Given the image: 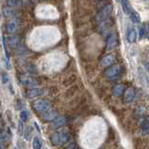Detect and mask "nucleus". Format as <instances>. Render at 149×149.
Segmentation results:
<instances>
[{"label": "nucleus", "instance_id": "1", "mask_svg": "<svg viewBox=\"0 0 149 149\" xmlns=\"http://www.w3.org/2000/svg\"><path fill=\"white\" fill-rule=\"evenodd\" d=\"M52 103L51 101L45 98L37 99L36 101L33 102V108L35 111L40 112V113H46L49 110H51Z\"/></svg>", "mask_w": 149, "mask_h": 149}, {"label": "nucleus", "instance_id": "2", "mask_svg": "<svg viewBox=\"0 0 149 149\" xmlns=\"http://www.w3.org/2000/svg\"><path fill=\"white\" fill-rule=\"evenodd\" d=\"M120 72H121V66L120 65H113L109 67L104 71V75L110 81H115L117 79Z\"/></svg>", "mask_w": 149, "mask_h": 149}, {"label": "nucleus", "instance_id": "3", "mask_svg": "<svg viewBox=\"0 0 149 149\" xmlns=\"http://www.w3.org/2000/svg\"><path fill=\"white\" fill-rule=\"evenodd\" d=\"M112 12H113V5L108 4L98 12L97 16H96V19H97L98 22L101 23V22H103V21L107 20V18H109L110 15L112 14Z\"/></svg>", "mask_w": 149, "mask_h": 149}, {"label": "nucleus", "instance_id": "4", "mask_svg": "<svg viewBox=\"0 0 149 149\" xmlns=\"http://www.w3.org/2000/svg\"><path fill=\"white\" fill-rule=\"evenodd\" d=\"M113 24L110 20H105L103 22H101V24L99 26V32L102 36L104 37H109L111 35V28H112Z\"/></svg>", "mask_w": 149, "mask_h": 149}, {"label": "nucleus", "instance_id": "5", "mask_svg": "<svg viewBox=\"0 0 149 149\" xmlns=\"http://www.w3.org/2000/svg\"><path fill=\"white\" fill-rule=\"evenodd\" d=\"M21 82H22L24 86H26L27 87H30V88H37L40 86V82L38 80L34 79V78L28 77V76H23L21 78Z\"/></svg>", "mask_w": 149, "mask_h": 149}, {"label": "nucleus", "instance_id": "6", "mask_svg": "<svg viewBox=\"0 0 149 149\" xmlns=\"http://www.w3.org/2000/svg\"><path fill=\"white\" fill-rule=\"evenodd\" d=\"M20 26V20L17 17H12L10 21L8 23V26H7V31L10 34H13Z\"/></svg>", "mask_w": 149, "mask_h": 149}, {"label": "nucleus", "instance_id": "7", "mask_svg": "<svg viewBox=\"0 0 149 149\" xmlns=\"http://www.w3.org/2000/svg\"><path fill=\"white\" fill-rule=\"evenodd\" d=\"M58 117V112L56 110H49L48 112L43 113L42 120L44 122H53Z\"/></svg>", "mask_w": 149, "mask_h": 149}, {"label": "nucleus", "instance_id": "8", "mask_svg": "<svg viewBox=\"0 0 149 149\" xmlns=\"http://www.w3.org/2000/svg\"><path fill=\"white\" fill-rule=\"evenodd\" d=\"M115 62V56L113 54H109L104 55L102 59L100 60V66L101 67H111Z\"/></svg>", "mask_w": 149, "mask_h": 149}, {"label": "nucleus", "instance_id": "9", "mask_svg": "<svg viewBox=\"0 0 149 149\" xmlns=\"http://www.w3.org/2000/svg\"><path fill=\"white\" fill-rule=\"evenodd\" d=\"M135 98V90H134L133 87H129L127 88L125 93H124V100L127 103H129L131 102Z\"/></svg>", "mask_w": 149, "mask_h": 149}, {"label": "nucleus", "instance_id": "10", "mask_svg": "<svg viewBox=\"0 0 149 149\" xmlns=\"http://www.w3.org/2000/svg\"><path fill=\"white\" fill-rule=\"evenodd\" d=\"M67 123H68V121H67V118L65 116H58L55 121H53L52 127L55 129H59V127L66 126Z\"/></svg>", "mask_w": 149, "mask_h": 149}, {"label": "nucleus", "instance_id": "11", "mask_svg": "<svg viewBox=\"0 0 149 149\" xmlns=\"http://www.w3.org/2000/svg\"><path fill=\"white\" fill-rule=\"evenodd\" d=\"M50 141H51V144L53 145H55V146L62 144L61 133H60V131H56L54 134H52V136L50 137Z\"/></svg>", "mask_w": 149, "mask_h": 149}, {"label": "nucleus", "instance_id": "12", "mask_svg": "<svg viewBox=\"0 0 149 149\" xmlns=\"http://www.w3.org/2000/svg\"><path fill=\"white\" fill-rule=\"evenodd\" d=\"M43 93H44V90L41 89V88H40V87L31 88V89L28 90V92H27V98H33L38 97V96H41Z\"/></svg>", "mask_w": 149, "mask_h": 149}, {"label": "nucleus", "instance_id": "13", "mask_svg": "<svg viewBox=\"0 0 149 149\" xmlns=\"http://www.w3.org/2000/svg\"><path fill=\"white\" fill-rule=\"evenodd\" d=\"M125 91H126V88L123 84H116V86H115V87L113 88V96H115V97H119V96L123 95L125 93Z\"/></svg>", "mask_w": 149, "mask_h": 149}, {"label": "nucleus", "instance_id": "14", "mask_svg": "<svg viewBox=\"0 0 149 149\" xmlns=\"http://www.w3.org/2000/svg\"><path fill=\"white\" fill-rule=\"evenodd\" d=\"M19 43H20L19 37L16 36V35H11L9 38V44L12 49H16L19 46Z\"/></svg>", "mask_w": 149, "mask_h": 149}, {"label": "nucleus", "instance_id": "15", "mask_svg": "<svg viewBox=\"0 0 149 149\" xmlns=\"http://www.w3.org/2000/svg\"><path fill=\"white\" fill-rule=\"evenodd\" d=\"M116 37L115 34H111L110 36L108 37V40H107V49L108 50H112L116 46Z\"/></svg>", "mask_w": 149, "mask_h": 149}, {"label": "nucleus", "instance_id": "16", "mask_svg": "<svg viewBox=\"0 0 149 149\" xmlns=\"http://www.w3.org/2000/svg\"><path fill=\"white\" fill-rule=\"evenodd\" d=\"M127 41H129V43H133V42L136 40V31L133 27L129 28V30H127Z\"/></svg>", "mask_w": 149, "mask_h": 149}, {"label": "nucleus", "instance_id": "17", "mask_svg": "<svg viewBox=\"0 0 149 149\" xmlns=\"http://www.w3.org/2000/svg\"><path fill=\"white\" fill-rule=\"evenodd\" d=\"M142 132H143V134L149 133V116H147V117L144 119L143 126H142Z\"/></svg>", "mask_w": 149, "mask_h": 149}, {"label": "nucleus", "instance_id": "18", "mask_svg": "<svg viewBox=\"0 0 149 149\" xmlns=\"http://www.w3.org/2000/svg\"><path fill=\"white\" fill-rule=\"evenodd\" d=\"M3 15L5 17H14V10L12 9L11 7H5L4 9H3Z\"/></svg>", "mask_w": 149, "mask_h": 149}, {"label": "nucleus", "instance_id": "19", "mask_svg": "<svg viewBox=\"0 0 149 149\" xmlns=\"http://www.w3.org/2000/svg\"><path fill=\"white\" fill-rule=\"evenodd\" d=\"M60 133H61V140H62V144H66L67 142L69 140V132L68 130L66 129H63L60 131Z\"/></svg>", "mask_w": 149, "mask_h": 149}, {"label": "nucleus", "instance_id": "20", "mask_svg": "<svg viewBox=\"0 0 149 149\" xmlns=\"http://www.w3.org/2000/svg\"><path fill=\"white\" fill-rule=\"evenodd\" d=\"M32 146L33 149H40L41 147V140L40 139V137H35L33 140V143H32Z\"/></svg>", "mask_w": 149, "mask_h": 149}, {"label": "nucleus", "instance_id": "21", "mask_svg": "<svg viewBox=\"0 0 149 149\" xmlns=\"http://www.w3.org/2000/svg\"><path fill=\"white\" fill-rule=\"evenodd\" d=\"M28 116H29V113L27 111H22L20 113V119L22 122H26L28 119Z\"/></svg>", "mask_w": 149, "mask_h": 149}, {"label": "nucleus", "instance_id": "22", "mask_svg": "<svg viewBox=\"0 0 149 149\" xmlns=\"http://www.w3.org/2000/svg\"><path fill=\"white\" fill-rule=\"evenodd\" d=\"M1 141H2V143H9L10 141L9 134L7 132H2L1 133Z\"/></svg>", "mask_w": 149, "mask_h": 149}, {"label": "nucleus", "instance_id": "23", "mask_svg": "<svg viewBox=\"0 0 149 149\" xmlns=\"http://www.w3.org/2000/svg\"><path fill=\"white\" fill-rule=\"evenodd\" d=\"M144 34H145L144 26H140V28H139V38H140V40H142V38H143L144 37Z\"/></svg>", "mask_w": 149, "mask_h": 149}, {"label": "nucleus", "instance_id": "24", "mask_svg": "<svg viewBox=\"0 0 149 149\" xmlns=\"http://www.w3.org/2000/svg\"><path fill=\"white\" fill-rule=\"evenodd\" d=\"M7 4L9 7H15L18 5V1L17 0H7Z\"/></svg>", "mask_w": 149, "mask_h": 149}, {"label": "nucleus", "instance_id": "25", "mask_svg": "<svg viewBox=\"0 0 149 149\" xmlns=\"http://www.w3.org/2000/svg\"><path fill=\"white\" fill-rule=\"evenodd\" d=\"M2 82L4 84L8 83V82H9V75L6 72H3L2 73Z\"/></svg>", "mask_w": 149, "mask_h": 149}, {"label": "nucleus", "instance_id": "26", "mask_svg": "<svg viewBox=\"0 0 149 149\" xmlns=\"http://www.w3.org/2000/svg\"><path fill=\"white\" fill-rule=\"evenodd\" d=\"M30 129H29V127H28V129L26 130V134H24V136H26V140H29V138H30V135H31V133H30Z\"/></svg>", "mask_w": 149, "mask_h": 149}, {"label": "nucleus", "instance_id": "27", "mask_svg": "<svg viewBox=\"0 0 149 149\" xmlns=\"http://www.w3.org/2000/svg\"><path fill=\"white\" fill-rule=\"evenodd\" d=\"M34 125H35V127H36V129H38V132H40V127H38V124L37 122H35V123H34Z\"/></svg>", "mask_w": 149, "mask_h": 149}, {"label": "nucleus", "instance_id": "28", "mask_svg": "<svg viewBox=\"0 0 149 149\" xmlns=\"http://www.w3.org/2000/svg\"><path fill=\"white\" fill-rule=\"evenodd\" d=\"M145 67H146V69L148 70V71H149V61L146 63V65H145Z\"/></svg>", "mask_w": 149, "mask_h": 149}, {"label": "nucleus", "instance_id": "29", "mask_svg": "<svg viewBox=\"0 0 149 149\" xmlns=\"http://www.w3.org/2000/svg\"><path fill=\"white\" fill-rule=\"evenodd\" d=\"M147 27H148V32H147V33H148V35H147V38H148V40H149V23L147 24Z\"/></svg>", "mask_w": 149, "mask_h": 149}, {"label": "nucleus", "instance_id": "30", "mask_svg": "<svg viewBox=\"0 0 149 149\" xmlns=\"http://www.w3.org/2000/svg\"><path fill=\"white\" fill-rule=\"evenodd\" d=\"M13 149H18V148H17V147H14Z\"/></svg>", "mask_w": 149, "mask_h": 149}, {"label": "nucleus", "instance_id": "31", "mask_svg": "<svg viewBox=\"0 0 149 149\" xmlns=\"http://www.w3.org/2000/svg\"><path fill=\"white\" fill-rule=\"evenodd\" d=\"M119 1H120V0H119Z\"/></svg>", "mask_w": 149, "mask_h": 149}]
</instances>
